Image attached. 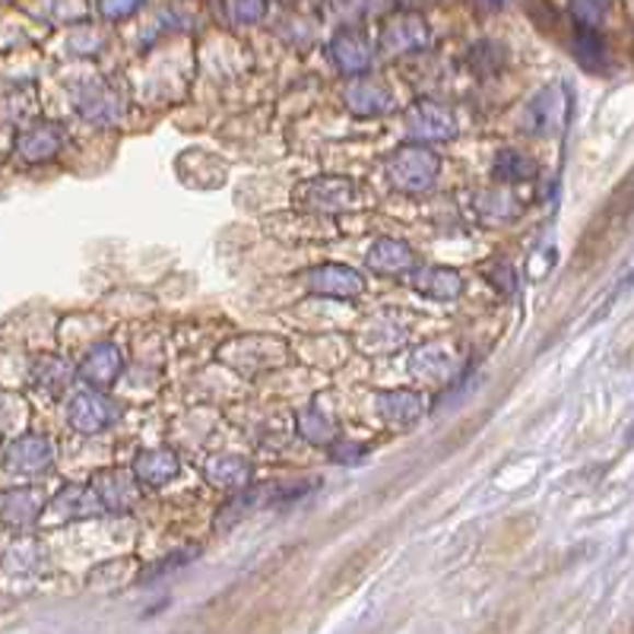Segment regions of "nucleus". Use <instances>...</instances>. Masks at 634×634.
Returning a JSON list of instances; mask_svg holds the SVG:
<instances>
[{"label": "nucleus", "mask_w": 634, "mask_h": 634, "mask_svg": "<svg viewBox=\"0 0 634 634\" xmlns=\"http://www.w3.org/2000/svg\"><path fill=\"white\" fill-rule=\"evenodd\" d=\"M441 172V159L431 150L419 147H403L388 159V178L403 194H423L428 191Z\"/></svg>", "instance_id": "obj_1"}, {"label": "nucleus", "mask_w": 634, "mask_h": 634, "mask_svg": "<svg viewBox=\"0 0 634 634\" xmlns=\"http://www.w3.org/2000/svg\"><path fill=\"white\" fill-rule=\"evenodd\" d=\"M292 200L304 210H346L359 204V187L346 178H311L292 191Z\"/></svg>", "instance_id": "obj_2"}, {"label": "nucleus", "mask_w": 634, "mask_h": 634, "mask_svg": "<svg viewBox=\"0 0 634 634\" xmlns=\"http://www.w3.org/2000/svg\"><path fill=\"white\" fill-rule=\"evenodd\" d=\"M118 416H122L118 403L108 400L105 393L95 391V388L77 393V396L67 403V423H70V428H77L80 435H99V431H105L108 425L118 423Z\"/></svg>", "instance_id": "obj_3"}, {"label": "nucleus", "mask_w": 634, "mask_h": 634, "mask_svg": "<svg viewBox=\"0 0 634 634\" xmlns=\"http://www.w3.org/2000/svg\"><path fill=\"white\" fill-rule=\"evenodd\" d=\"M51 463H55V445L45 435H20L3 453V466L16 476H38L51 470Z\"/></svg>", "instance_id": "obj_4"}, {"label": "nucleus", "mask_w": 634, "mask_h": 634, "mask_svg": "<svg viewBox=\"0 0 634 634\" xmlns=\"http://www.w3.org/2000/svg\"><path fill=\"white\" fill-rule=\"evenodd\" d=\"M568 118V99H565V90L562 87H549L543 90L530 105H527V115H523V124L530 134L537 137H549V134H558L562 124Z\"/></svg>", "instance_id": "obj_5"}, {"label": "nucleus", "mask_w": 634, "mask_h": 634, "mask_svg": "<svg viewBox=\"0 0 634 634\" xmlns=\"http://www.w3.org/2000/svg\"><path fill=\"white\" fill-rule=\"evenodd\" d=\"M425 45H428V26L416 13H403V16L388 20L381 30V42H378L384 55H410V51H423Z\"/></svg>", "instance_id": "obj_6"}, {"label": "nucleus", "mask_w": 634, "mask_h": 634, "mask_svg": "<svg viewBox=\"0 0 634 634\" xmlns=\"http://www.w3.org/2000/svg\"><path fill=\"white\" fill-rule=\"evenodd\" d=\"M406 130H410V137L425 140V143L451 140L453 134H457V122H453L451 112L445 105H438V102H416L406 112Z\"/></svg>", "instance_id": "obj_7"}, {"label": "nucleus", "mask_w": 634, "mask_h": 634, "mask_svg": "<svg viewBox=\"0 0 634 634\" xmlns=\"http://www.w3.org/2000/svg\"><path fill=\"white\" fill-rule=\"evenodd\" d=\"M122 368V349H118L115 343H95L90 353H87L83 365L77 368V374H80V381H83L87 388L105 391V388H112V384L118 381Z\"/></svg>", "instance_id": "obj_8"}, {"label": "nucleus", "mask_w": 634, "mask_h": 634, "mask_svg": "<svg viewBox=\"0 0 634 634\" xmlns=\"http://www.w3.org/2000/svg\"><path fill=\"white\" fill-rule=\"evenodd\" d=\"M304 283L311 292L318 296H333V299H356L362 296L365 279L353 267H339V264H324L314 270L304 273Z\"/></svg>", "instance_id": "obj_9"}, {"label": "nucleus", "mask_w": 634, "mask_h": 634, "mask_svg": "<svg viewBox=\"0 0 634 634\" xmlns=\"http://www.w3.org/2000/svg\"><path fill=\"white\" fill-rule=\"evenodd\" d=\"M64 147V130L58 124H48V122H38L30 124V127H23L20 134H16V152H20V159H26L32 165H38V162H51Z\"/></svg>", "instance_id": "obj_10"}, {"label": "nucleus", "mask_w": 634, "mask_h": 634, "mask_svg": "<svg viewBox=\"0 0 634 634\" xmlns=\"http://www.w3.org/2000/svg\"><path fill=\"white\" fill-rule=\"evenodd\" d=\"M92 488L99 492V502L105 511H130L140 498L137 476L130 480L122 470H105L92 480Z\"/></svg>", "instance_id": "obj_11"}, {"label": "nucleus", "mask_w": 634, "mask_h": 634, "mask_svg": "<svg viewBox=\"0 0 634 634\" xmlns=\"http://www.w3.org/2000/svg\"><path fill=\"white\" fill-rule=\"evenodd\" d=\"M331 55L336 67L349 77H362L365 70L371 67V45H368L362 32L356 30L336 32L331 42Z\"/></svg>", "instance_id": "obj_12"}, {"label": "nucleus", "mask_w": 634, "mask_h": 634, "mask_svg": "<svg viewBox=\"0 0 634 634\" xmlns=\"http://www.w3.org/2000/svg\"><path fill=\"white\" fill-rule=\"evenodd\" d=\"M42 508H45V498L38 488H13L0 502V520L10 530H30L32 523L42 517Z\"/></svg>", "instance_id": "obj_13"}, {"label": "nucleus", "mask_w": 634, "mask_h": 634, "mask_svg": "<svg viewBox=\"0 0 634 634\" xmlns=\"http://www.w3.org/2000/svg\"><path fill=\"white\" fill-rule=\"evenodd\" d=\"M51 511L58 514L61 520H83V517H92V514L105 511L102 502H99V492L90 485H67L55 495L51 502Z\"/></svg>", "instance_id": "obj_14"}, {"label": "nucleus", "mask_w": 634, "mask_h": 634, "mask_svg": "<svg viewBox=\"0 0 634 634\" xmlns=\"http://www.w3.org/2000/svg\"><path fill=\"white\" fill-rule=\"evenodd\" d=\"M413 289L425 299L448 302L463 292V279H460V273L448 270V267H423V270L413 273Z\"/></svg>", "instance_id": "obj_15"}, {"label": "nucleus", "mask_w": 634, "mask_h": 634, "mask_svg": "<svg viewBox=\"0 0 634 634\" xmlns=\"http://www.w3.org/2000/svg\"><path fill=\"white\" fill-rule=\"evenodd\" d=\"M182 470V460L165 448H155V451H143L134 460V476L137 483L147 485H165L169 480H175Z\"/></svg>", "instance_id": "obj_16"}, {"label": "nucleus", "mask_w": 634, "mask_h": 634, "mask_svg": "<svg viewBox=\"0 0 634 634\" xmlns=\"http://www.w3.org/2000/svg\"><path fill=\"white\" fill-rule=\"evenodd\" d=\"M80 115L92 124H115L122 118V95L112 87H90L77 102Z\"/></svg>", "instance_id": "obj_17"}, {"label": "nucleus", "mask_w": 634, "mask_h": 634, "mask_svg": "<svg viewBox=\"0 0 634 634\" xmlns=\"http://www.w3.org/2000/svg\"><path fill=\"white\" fill-rule=\"evenodd\" d=\"M368 267L374 273H384V276H393V273H403L413 267V247L406 242H396V239H378V242L368 247Z\"/></svg>", "instance_id": "obj_18"}, {"label": "nucleus", "mask_w": 634, "mask_h": 634, "mask_svg": "<svg viewBox=\"0 0 634 634\" xmlns=\"http://www.w3.org/2000/svg\"><path fill=\"white\" fill-rule=\"evenodd\" d=\"M346 105H349V112H356L362 118L384 115L391 108V92L378 80H356V83L346 87Z\"/></svg>", "instance_id": "obj_19"}, {"label": "nucleus", "mask_w": 634, "mask_h": 634, "mask_svg": "<svg viewBox=\"0 0 634 634\" xmlns=\"http://www.w3.org/2000/svg\"><path fill=\"white\" fill-rule=\"evenodd\" d=\"M378 413L388 425L406 428V425H413L423 416V400L413 391L378 393Z\"/></svg>", "instance_id": "obj_20"}, {"label": "nucleus", "mask_w": 634, "mask_h": 634, "mask_svg": "<svg viewBox=\"0 0 634 634\" xmlns=\"http://www.w3.org/2000/svg\"><path fill=\"white\" fill-rule=\"evenodd\" d=\"M207 480H210L216 488H244L251 483V463L242 460V457H212L207 463Z\"/></svg>", "instance_id": "obj_21"}, {"label": "nucleus", "mask_w": 634, "mask_h": 634, "mask_svg": "<svg viewBox=\"0 0 634 634\" xmlns=\"http://www.w3.org/2000/svg\"><path fill=\"white\" fill-rule=\"evenodd\" d=\"M32 384L38 391L48 393V396H58L70 384V365L58 359V356H42L38 362L32 365Z\"/></svg>", "instance_id": "obj_22"}, {"label": "nucleus", "mask_w": 634, "mask_h": 634, "mask_svg": "<svg viewBox=\"0 0 634 634\" xmlns=\"http://www.w3.org/2000/svg\"><path fill=\"white\" fill-rule=\"evenodd\" d=\"M574 58L587 70H603L606 61H609L603 35L597 30H590V26H580L577 35H574Z\"/></svg>", "instance_id": "obj_23"}, {"label": "nucleus", "mask_w": 634, "mask_h": 634, "mask_svg": "<svg viewBox=\"0 0 634 634\" xmlns=\"http://www.w3.org/2000/svg\"><path fill=\"white\" fill-rule=\"evenodd\" d=\"M537 175V162L517 150H502L495 159V178L502 182H530Z\"/></svg>", "instance_id": "obj_24"}, {"label": "nucleus", "mask_w": 634, "mask_h": 634, "mask_svg": "<svg viewBox=\"0 0 634 634\" xmlns=\"http://www.w3.org/2000/svg\"><path fill=\"white\" fill-rule=\"evenodd\" d=\"M413 362H428V365H413L416 374H425V378H448L451 374V349L445 343H431L416 353Z\"/></svg>", "instance_id": "obj_25"}, {"label": "nucleus", "mask_w": 634, "mask_h": 634, "mask_svg": "<svg viewBox=\"0 0 634 634\" xmlns=\"http://www.w3.org/2000/svg\"><path fill=\"white\" fill-rule=\"evenodd\" d=\"M296 423H299V435L308 438L311 445H331L333 438H336L331 416H324L321 410H302Z\"/></svg>", "instance_id": "obj_26"}, {"label": "nucleus", "mask_w": 634, "mask_h": 634, "mask_svg": "<svg viewBox=\"0 0 634 634\" xmlns=\"http://www.w3.org/2000/svg\"><path fill=\"white\" fill-rule=\"evenodd\" d=\"M38 558H42V549L35 540H16L3 552V568L13 574H26L38 565Z\"/></svg>", "instance_id": "obj_27"}, {"label": "nucleus", "mask_w": 634, "mask_h": 634, "mask_svg": "<svg viewBox=\"0 0 634 634\" xmlns=\"http://www.w3.org/2000/svg\"><path fill=\"white\" fill-rule=\"evenodd\" d=\"M572 13L577 26H590L597 30L609 13V0H572Z\"/></svg>", "instance_id": "obj_28"}, {"label": "nucleus", "mask_w": 634, "mask_h": 634, "mask_svg": "<svg viewBox=\"0 0 634 634\" xmlns=\"http://www.w3.org/2000/svg\"><path fill=\"white\" fill-rule=\"evenodd\" d=\"M264 0H226V13L232 23L239 26H247V23H257L264 16Z\"/></svg>", "instance_id": "obj_29"}, {"label": "nucleus", "mask_w": 634, "mask_h": 634, "mask_svg": "<svg viewBox=\"0 0 634 634\" xmlns=\"http://www.w3.org/2000/svg\"><path fill=\"white\" fill-rule=\"evenodd\" d=\"M140 3H143V0H102L99 7H102V13H105L108 20H124V16H130Z\"/></svg>", "instance_id": "obj_30"}, {"label": "nucleus", "mask_w": 634, "mask_h": 634, "mask_svg": "<svg viewBox=\"0 0 634 634\" xmlns=\"http://www.w3.org/2000/svg\"><path fill=\"white\" fill-rule=\"evenodd\" d=\"M187 552H191V549H187ZM187 552H175V555H165V562H159V565H152L150 572H147V574H143V577H140V584H143V580H155V577H162V574H172V572H175V568H182L184 562H187V558H184Z\"/></svg>", "instance_id": "obj_31"}, {"label": "nucleus", "mask_w": 634, "mask_h": 634, "mask_svg": "<svg viewBox=\"0 0 634 634\" xmlns=\"http://www.w3.org/2000/svg\"><path fill=\"white\" fill-rule=\"evenodd\" d=\"M333 460L336 463H356L359 457H353V453H365L362 445H339V448H333Z\"/></svg>", "instance_id": "obj_32"}, {"label": "nucleus", "mask_w": 634, "mask_h": 634, "mask_svg": "<svg viewBox=\"0 0 634 634\" xmlns=\"http://www.w3.org/2000/svg\"><path fill=\"white\" fill-rule=\"evenodd\" d=\"M470 3H476L480 10H502V7H508L511 0H470Z\"/></svg>", "instance_id": "obj_33"}, {"label": "nucleus", "mask_w": 634, "mask_h": 634, "mask_svg": "<svg viewBox=\"0 0 634 634\" xmlns=\"http://www.w3.org/2000/svg\"><path fill=\"white\" fill-rule=\"evenodd\" d=\"M629 441H634V425H632V431H629Z\"/></svg>", "instance_id": "obj_34"}, {"label": "nucleus", "mask_w": 634, "mask_h": 634, "mask_svg": "<svg viewBox=\"0 0 634 634\" xmlns=\"http://www.w3.org/2000/svg\"><path fill=\"white\" fill-rule=\"evenodd\" d=\"M279 3H296V0H279Z\"/></svg>", "instance_id": "obj_35"}]
</instances>
